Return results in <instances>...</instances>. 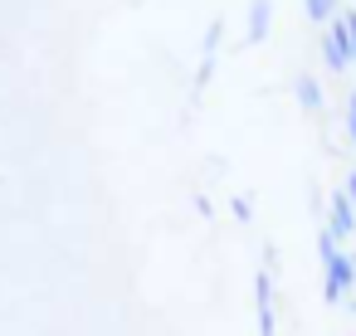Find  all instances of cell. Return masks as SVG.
Here are the masks:
<instances>
[{"label":"cell","instance_id":"cell-10","mask_svg":"<svg viewBox=\"0 0 356 336\" xmlns=\"http://www.w3.org/2000/svg\"><path fill=\"white\" fill-rule=\"evenodd\" d=\"M351 312H356V297H351Z\"/></svg>","mask_w":356,"mask_h":336},{"label":"cell","instance_id":"cell-4","mask_svg":"<svg viewBox=\"0 0 356 336\" xmlns=\"http://www.w3.org/2000/svg\"><path fill=\"white\" fill-rule=\"evenodd\" d=\"M273 30V0H249V25H244V44H264Z\"/></svg>","mask_w":356,"mask_h":336},{"label":"cell","instance_id":"cell-9","mask_svg":"<svg viewBox=\"0 0 356 336\" xmlns=\"http://www.w3.org/2000/svg\"><path fill=\"white\" fill-rule=\"evenodd\" d=\"M346 195H351V205H356V166L346 171Z\"/></svg>","mask_w":356,"mask_h":336},{"label":"cell","instance_id":"cell-1","mask_svg":"<svg viewBox=\"0 0 356 336\" xmlns=\"http://www.w3.org/2000/svg\"><path fill=\"white\" fill-rule=\"evenodd\" d=\"M317 258H322V297L341 302L356 287V253L341 249V239H332L327 229L317 234Z\"/></svg>","mask_w":356,"mask_h":336},{"label":"cell","instance_id":"cell-7","mask_svg":"<svg viewBox=\"0 0 356 336\" xmlns=\"http://www.w3.org/2000/svg\"><path fill=\"white\" fill-rule=\"evenodd\" d=\"M302 10H307V20H312V25H332L341 6H337V0H302Z\"/></svg>","mask_w":356,"mask_h":336},{"label":"cell","instance_id":"cell-8","mask_svg":"<svg viewBox=\"0 0 356 336\" xmlns=\"http://www.w3.org/2000/svg\"><path fill=\"white\" fill-rule=\"evenodd\" d=\"M249 215H254V205H249V200L239 195V200H234V219H249Z\"/></svg>","mask_w":356,"mask_h":336},{"label":"cell","instance_id":"cell-2","mask_svg":"<svg viewBox=\"0 0 356 336\" xmlns=\"http://www.w3.org/2000/svg\"><path fill=\"white\" fill-rule=\"evenodd\" d=\"M254 307H259V336H273L278 321H273V273L268 268L254 273Z\"/></svg>","mask_w":356,"mask_h":336},{"label":"cell","instance_id":"cell-6","mask_svg":"<svg viewBox=\"0 0 356 336\" xmlns=\"http://www.w3.org/2000/svg\"><path fill=\"white\" fill-rule=\"evenodd\" d=\"M293 93H298V103H302L307 112H317V108H322V83H317L312 74H302V78L293 83Z\"/></svg>","mask_w":356,"mask_h":336},{"label":"cell","instance_id":"cell-5","mask_svg":"<svg viewBox=\"0 0 356 336\" xmlns=\"http://www.w3.org/2000/svg\"><path fill=\"white\" fill-rule=\"evenodd\" d=\"M322 64L332 69V74H341V69H351V54H346V44H341V35L327 25L322 30Z\"/></svg>","mask_w":356,"mask_h":336},{"label":"cell","instance_id":"cell-3","mask_svg":"<svg viewBox=\"0 0 356 336\" xmlns=\"http://www.w3.org/2000/svg\"><path fill=\"white\" fill-rule=\"evenodd\" d=\"M327 234H332V239H351V234H356V205H351L346 190H337L332 205H327Z\"/></svg>","mask_w":356,"mask_h":336}]
</instances>
